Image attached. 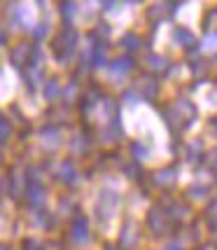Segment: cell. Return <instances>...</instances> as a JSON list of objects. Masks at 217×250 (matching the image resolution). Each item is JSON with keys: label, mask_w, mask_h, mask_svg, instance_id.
Masks as SVG:
<instances>
[{"label": "cell", "mask_w": 217, "mask_h": 250, "mask_svg": "<svg viewBox=\"0 0 217 250\" xmlns=\"http://www.w3.org/2000/svg\"><path fill=\"white\" fill-rule=\"evenodd\" d=\"M147 225H150V229H152L154 234H166L168 227H171V220L166 215V208H161V206L150 208V213H147Z\"/></svg>", "instance_id": "1"}, {"label": "cell", "mask_w": 217, "mask_h": 250, "mask_svg": "<svg viewBox=\"0 0 217 250\" xmlns=\"http://www.w3.org/2000/svg\"><path fill=\"white\" fill-rule=\"evenodd\" d=\"M117 204H119V196L117 192H100L98 196V204H96V213L98 218H112L115 210H117Z\"/></svg>", "instance_id": "2"}, {"label": "cell", "mask_w": 217, "mask_h": 250, "mask_svg": "<svg viewBox=\"0 0 217 250\" xmlns=\"http://www.w3.org/2000/svg\"><path fill=\"white\" fill-rule=\"evenodd\" d=\"M136 91L140 94L142 98H147V101H154V98L159 96V82L150 75H142L138 80V84H136Z\"/></svg>", "instance_id": "3"}, {"label": "cell", "mask_w": 217, "mask_h": 250, "mask_svg": "<svg viewBox=\"0 0 217 250\" xmlns=\"http://www.w3.org/2000/svg\"><path fill=\"white\" fill-rule=\"evenodd\" d=\"M178 180V168L175 166H166L161 171H154L152 173V185L163 189V187H171Z\"/></svg>", "instance_id": "4"}, {"label": "cell", "mask_w": 217, "mask_h": 250, "mask_svg": "<svg viewBox=\"0 0 217 250\" xmlns=\"http://www.w3.org/2000/svg\"><path fill=\"white\" fill-rule=\"evenodd\" d=\"M166 215H168V220L173 222V220H178V222H185V220H189V215H192V208H189V204L187 201H175L173 206L166 210Z\"/></svg>", "instance_id": "5"}, {"label": "cell", "mask_w": 217, "mask_h": 250, "mask_svg": "<svg viewBox=\"0 0 217 250\" xmlns=\"http://www.w3.org/2000/svg\"><path fill=\"white\" fill-rule=\"evenodd\" d=\"M133 59H131V56H119V59H115V61H112V63H110V73H112V75L115 77H124V75H129L131 70H133Z\"/></svg>", "instance_id": "6"}, {"label": "cell", "mask_w": 217, "mask_h": 250, "mask_svg": "<svg viewBox=\"0 0 217 250\" xmlns=\"http://www.w3.org/2000/svg\"><path fill=\"white\" fill-rule=\"evenodd\" d=\"M173 38H175V42L178 44H182L185 49H194V44H196V35L189 28H185V26H178L173 33Z\"/></svg>", "instance_id": "7"}, {"label": "cell", "mask_w": 217, "mask_h": 250, "mask_svg": "<svg viewBox=\"0 0 217 250\" xmlns=\"http://www.w3.org/2000/svg\"><path fill=\"white\" fill-rule=\"evenodd\" d=\"M73 241H75L77 246L89 243V225L84 218H77V222L73 225Z\"/></svg>", "instance_id": "8"}, {"label": "cell", "mask_w": 217, "mask_h": 250, "mask_svg": "<svg viewBox=\"0 0 217 250\" xmlns=\"http://www.w3.org/2000/svg\"><path fill=\"white\" fill-rule=\"evenodd\" d=\"M136 241H138V225L133 220H129L124 225V231H121V246L131 248V246H136Z\"/></svg>", "instance_id": "9"}, {"label": "cell", "mask_w": 217, "mask_h": 250, "mask_svg": "<svg viewBox=\"0 0 217 250\" xmlns=\"http://www.w3.org/2000/svg\"><path fill=\"white\" fill-rule=\"evenodd\" d=\"M147 65L152 73H166L168 70V59L161 54H150L147 56Z\"/></svg>", "instance_id": "10"}, {"label": "cell", "mask_w": 217, "mask_h": 250, "mask_svg": "<svg viewBox=\"0 0 217 250\" xmlns=\"http://www.w3.org/2000/svg\"><path fill=\"white\" fill-rule=\"evenodd\" d=\"M175 7H178L175 2H159V5L150 7V12H147V14H150V19H157V17H159V19H163V17H166L168 12H173Z\"/></svg>", "instance_id": "11"}, {"label": "cell", "mask_w": 217, "mask_h": 250, "mask_svg": "<svg viewBox=\"0 0 217 250\" xmlns=\"http://www.w3.org/2000/svg\"><path fill=\"white\" fill-rule=\"evenodd\" d=\"M121 44H124L126 52H138V49H140V38H138L136 33H126V35L121 38Z\"/></svg>", "instance_id": "12"}, {"label": "cell", "mask_w": 217, "mask_h": 250, "mask_svg": "<svg viewBox=\"0 0 217 250\" xmlns=\"http://www.w3.org/2000/svg\"><path fill=\"white\" fill-rule=\"evenodd\" d=\"M28 54H31V47H28V44H19V47L12 52V61L17 65H21L23 61H28Z\"/></svg>", "instance_id": "13"}, {"label": "cell", "mask_w": 217, "mask_h": 250, "mask_svg": "<svg viewBox=\"0 0 217 250\" xmlns=\"http://www.w3.org/2000/svg\"><path fill=\"white\" fill-rule=\"evenodd\" d=\"M131 152H133V159H136V162L140 164V159H145V157H147V147H145V145H140V143H133V145H131Z\"/></svg>", "instance_id": "14"}, {"label": "cell", "mask_w": 217, "mask_h": 250, "mask_svg": "<svg viewBox=\"0 0 217 250\" xmlns=\"http://www.w3.org/2000/svg\"><path fill=\"white\" fill-rule=\"evenodd\" d=\"M187 194L192 196V199H203V196L208 194V187H203V185H194V187H189V192Z\"/></svg>", "instance_id": "15"}, {"label": "cell", "mask_w": 217, "mask_h": 250, "mask_svg": "<svg viewBox=\"0 0 217 250\" xmlns=\"http://www.w3.org/2000/svg\"><path fill=\"white\" fill-rule=\"evenodd\" d=\"M198 154H201V141L189 145V150H187V159H189V162H196V159H198Z\"/></svg>", "instance_id": "16"}, {"label": "cell", "mask_w": 217, "mask_h": 250, "mask_svg": "<svg viewBox=\"0 0 217 250\" xmlns=\"http://www.w3.org/2000/svg\"><path fill=\"white\" fill-rule=\"evenodd\" d=\"M124 171L129 173V178H140V173H142V168H140V164L138 162L126 164V166H124Z\"/></svg>", "instance_id": "17"}, {"label": "cell", "mask_w": 217, "mask_h": 250, "mask_svg": "<svg viewBox=\"0 0 217 250\" xmlns=\"http://www.w3.org/2000/svg\"><path fill=\"white\" fill-rule=\"evenodd\" d=\"M91 61H94V65H103V63H105V49H103V47H96V49H94V59H91Z\"/></svg>", "instance_id": "18"}, {"label": "cell", "mask_w": 217, "mask_h": 250, "mask_svg": "<svg viewBox=\"0 0 217 250\" xmlns=\"http://www.w3.org/2000/svg\"><path fill=\"white\" fill-rule=\"evenodd\" d=\"M208 222H210V227L217 229V199H215V204L208 208Z\"/></svg>", "instance_id": "19"}, {"label": "cell", "mask_w": 217, "mask_h": 250, "mask_svg": "<svg viewBox=\"0 0 217 250\" xmlns=\"http://www.w3.org/2000/svg\"><path fill=\"white\" fill-rule=\"evenodd\" d=\"M56 94H59V82H56V80H52V82L44 87V96H47V98H54Z\"/></svg>", "instance_id": "20"}, {"label": "cell", "mask_w": 217, "mask_h": 250, "mask_svg": "<svg viewBox=\"0 0 217 250\" xmlns=\"http://www.w3.org/2000/svg\"><path fill=\"white\" fill-rule=\"evenodd\" d=\"M192 70H194L196 75H203V73L208 70L206 61H201V59H198V61H192Z\"/></svg>", "instance_id": "21"}, {"label": "cell", "mask_w": 217, "mask_h": 250, "mask_svg": "<svg viewBox=\"0 0 217 250\" xmlns=\"http://www.w3.org/2000/svg\"><path fill=\"white\" fill-rule=\"evenodd\" d=\"M44 143H49V145H59V131H44Z\"/></svg>", "instance_id": "22"}, {"label": "cell", "mask_w": 217, "mask_h": 250, "mask_svg": "<svg viewBox=\"0 0 217 250\" xmlns=\"http://www.w3.org/2000/svg\"><path fill=\"white\" fill-rule=\"evenodd\" d=\"M203 47H208V49L217 47V33H208L206 38H203Z\"/></svg>", "instance_id": "23"}, {"label": "cell", "mask_w": 217, "mask_h": 250, "mask_svg": "<svg viewBox=\"0 0 217 250\" xmlns=\"http://www.w3.org/2000/svg\"><path fill=\"white\" fill-rule=\"evenodd\" d=\"M208 164H210L213 171H217V150H213V152L208 154Z\"/></svg>", "instance_id": "24"}, {"label": "cell", "mask_w": 217, "mask_h": 250, "mask_svg": "<svg viewBox=\"0 0 217 250\" xmlns=\"http://www.w3.org/2000/svg\"><path fill=\"white\" fill-rule=\"evenodd\" d=\"M136 98H138L136 91H126V94H124V101H126V103H136Z\"/></svg>", "instance_id": "25"}, {"label": "cell", "mask_w": 217, "mask_h": 250, "mask_svg": "<svg viewBox=\"0 0 217 250\" xmlns=\"http://www.w3.org/2000/svg\"><path fill=\"white\" fill-rule=\"evenodd\" d=\"M163 250H185V248H182V246H180L178 241H173V243H168V246H166Z\"/></svg>", "instance_id": "26"}, {"label": "cell", "mask_w": 217, "mask_h": 250, "mask_svg": "<svg viewBox=\"0 0 217 250\" xmlns=\"http://www.w3.org/2000/svg\"><path fill=\"white\" fill-rule=\"evenodd\" d=\"M73 12H75V5H73V2L63 5V14H73Z\"/></svg>", "instance_id": "27"}, {"label": "cell", "mask_w": 217, "mask_h": 250, "mask_svg": "<svg viewBox=\"0 0 217 250\" xmlns=\"http://www.w3.org/2000/svg\"><path fill=\"white\" fill-rule=\"evenodd\" d=\"M103 7H105V10H115V7H117V2H103Z\"/></svg>", "instance_id": "28"}, {"label": "cell", "mask_w": 217, "mask_h": 250, "mask_svg": "<svg viewBox=\"0 0 217 250\" xmlns=\"http://www.w3.org/2000/svg\"><path fill=\"white\" fill-rule=\"evenodd\" d=\"M5 42V33H2V28H0V44Z\"/></svg>", "instance_id": "29"}, {"label": "cell", "mask_w": 217, "mask_h": 250, "mask_svg": "<svg viewBox=\"0 0 217 250\" xmlns=\"http://www.w3.org/2000/svg\"><path fill=\"white\" fill-rule=\"evenodd\" d=\"M213 126H215V131H217V117H213Z\"/></svg>", "instance_id": "30"}, {"label": "cell", "mask_w": 217, "mask_h": 250, "mask_svg": "<svg viewBox=\"0 0 217 250\" xmlns=\"http://www.w3.org/2000/svg\"><path fill=\"white\" fill-rule=\"evenodd\" d=\"M210 17H215V19H217V10H213V12H210Z\"/></svg>", "instance_id": "31"}, {"label": "cell", "mask_w": 217, "mask_h": 250, "mask_svg": "<svg viewBox=\"0 0 217 250\" xmlns=\"http://www.w3.org/2000/svg\"><path fill=\"white\" fill-rule=\"evenodd\" d=\"M0 250H7V248H5V246H0Z\"/></svg>", "instance_id": "32"}, {"label": "cell", "mask_w": 217, "mask_h": 250, "mask_svg": "<svg viewBox=\"0 0 217 250\" xmlns=\"http://www.w3.org/2000/svg\"><path fill=\"white\" fill-rule=\"evenodd\" d=\"M201 250H210V248H201Z\"/></svg>", "instance_id": "33"}, {"label": "cell", "mask_w": 217, "mask_h": 250, "mask_svg": "<svg viewBox=\"0 0 217 250\" xmlns=\"http://www.w3.org/2000/svg\"><path fill=\"white\" fill-rule=\"evenodd\" d=\"M215 65H217V56H215Z\"/></svg>", "instance_id": "34"}]
</instances>
